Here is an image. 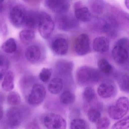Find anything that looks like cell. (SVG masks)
<instances>
[{
	"instance_id": "35",
	"label": "cell",
	"mask_w": 129,
	"mask_h": 129,
	"mask_svg": "<svg viewBox=\"0 0 129 129\" xmlns=\"http://www.w3.org/2000/svg\"><path fill=\"white\" fill-rule=\"evenodd\" d=\"M129 0H125L124 1V4L125 6L127 7V9H129Z\"/></svg>"
},
{
	"instance_id": "23",
	"label": "cell",
	"mask_w": 129,
	"mask_h": 129,
	"mask_svg": "<svg viewBox=\"0 0 129 129\" xmlns=\"http://www.w3.org/2000/svg\"><path fill=\"white\" fill-rule=\"evenodd\" d=\"M97 64L100 71L105 74H110L113 71L111 65L105 59H100L98 61Z\"/></svg>"
},
{
	"instance_id": "16",
	"label": "cell",
	"mask_w": 129,
	"mask_h": 129,
	"mask_svg": "<svg viewBox=\"0 0 129 129\" xmlns=\"http://www.w3.org/2000/svg\"><path fill=\"white\" fill-rule=\"evenodd\" d=\"M115 78L121 91L129 92V75L123 72L117 73L115 75Z\"/></svg>"
},
{
	"instance_id": "13",
	"label": "cell",
	"mask_w": 129,
	"mask_h": 129,
	"mask_svg": "<svg viewBox=\"0 0 129 129\" xmlns=\"http://www.w3.org/2000/svg\"><path fill=\"white\" fill-rule=\"evenodd\" d=\"M51 46L53 51L58 55H66L68 50V43L64 38H58L55 39L52 42Z\"/></svg>"
},
{
	"instance_id": "33",
	"label": "cell",
	"mask_w": 129,
	"mask_h": 129,
	"mask_svg": "<svg viewBox=\"0 0 129 129\" xmlns=\"http://www.w3.org/2000/svg\"><path fill=\"white\" fill-rule=\"evenodd\" d=\"M110 121L107 117L100 118L96 123V127L98 129H106L108 128L110 125Z\"/></svg>"
},
{
	"instance_id": "6",
	"label": "cell",
	"mask_w": 129,
	"mask_h": 129,
	"mask_svg": "<svg viewBox=\"0 0 129 129\" xmlns=\"http://www.w3.org/2000/svg\"><path fill=\"white\" fill-rule=\"evenodd\" d=\"M46 94V91L44 86L39 84H35L28 95V103L32 106L39 105L44 100Z\"/></svg>"
},
{
	"instance_id": "1",
	"label": "cell",
	"mask_w": 129,
	"mask_h": 129,
	"mask_svg": "<svg viewBox=\"0 0 129 129\" xmlns=\"http://www.w3.org/2000/svg\"><path fill=\"white\" fill-rule=\"evenodd\" d=\"M100 78V74L97 69L91 66H84L77 70L76 79L78 84L89 86L97 83Z\"/></svg>"
},
{
	"instance_id": "9",
	"label": "cell",
	"mask_w": 129,
	"mask_h": 129,
	"mask_svg": "<svg viewBox=\"0 0 129 129\" xmlns=\"http://www.w3.org/2000/svg\"><path fill=\"white\" fill-rule=\"evenodd\" d=\"M74 49L76 53L79 55L87 54L90 50V40L88 35L84 34L79 35L75 41Z\"/></svg>"
},
{
	"instance_id": "15",
	"label": "cell",
	"mask_w": 129,
	"mask_h": 129,
	"mask_svg": "<svg viewBox=\"0 0 129 129\" xmlns=\"http://www.w3.org/2000/svg\"><path fill=\"white\" fill-rule=\"evenodd\" d=\"M25 58L28 61L31 63L37 62L41 58L40 49L36 46H31L28 47L25 53Z\"/></svg>"
},
{
	"instance_id": "37",
	"label": "cell",
	"mask_w": 129,
	"mask_h": 129,
	"mask_svg": "<svg viewBox=\"0 0 129 129\" xmlns=\"http://www.w3.org/2000/svg\"><path fill=\"white\" fill-rule=\"evenodd\" d=\"M4 1V0H0V4H1Z\"/></svg>"
},
{
	"instance_id": "4",
	"label": "cell",
	"mask_w": 129,
	"mask_h": 129,
	"mask_svg": "<svg viewBox=\"0 0 129 129\" xmlns=\"http://www.w3.org/2000/svg\"><path fill=\"white\" fill-rule=\"evenodd\" d=\"M38 30L41 36L45 39H47L52 34L55 23L50 16L45 12L39 14L38 25Z\"/></svg>"
},
{
	"instance_id": "14",
	"label": "cell",
	"mask_w": 129,
	"mask_h": 129,
	"mask_svg": "<svg viewBox=\"0 0 129 129\" xmlns=\"http://www.w3.org/2000/svg\"><path fill=\"white\" fill-rule=\"evenodd\" d=\"M110 47L109 41L105 37H99L96 38L93 42V48L97 52H106L108 51Z\"/></svg>"
},
{
	"instance_id": "7",
	"label": "cell",
	"mask_w": 129,
	"mask_h": 129,
	"mask_svg": "<svg viewBox=\"0 0 129 129\" xmlns=\"http://www.w3.org/2000/svg\"><path fill=\"white\" fill-rule=\"evenodd\" d=\"M117 87L114 82L110 79L104 80L97 88L99 95L103 99L113 97L117 93Z\"/></svg>"
},
{
	"instance_id": "26",
	"label": "cell",
	"mask_w": 129,
	"mask_h": 129,
	"mask_svg": "<svg viewBox=\"0 0 129 129\" xmlns=\"http://www.w3.org/2000/svg\"><path fill=\"white\" fill-rule=\"evenodd\" d=\"M9 67L8 59L3 55H0V81L5 76Z\"/></svg>"
},
{
	"instance_id": "22",
	"label": "cell",
	"mask_w": 129,
	"mask_h": 129,
	"mask_svg": "<svg viewBox=\"0 0 129 129\" xmlns=\"http://www.w3.org/2000/svg\"><path fill=\"white\" fill-rule=\"evenodd\" d=\"M60 100L64 105H71L75 102V95L69 90H65L61 94Z\"/></svg>"
},
{
	"instance_id": "2",
	"label": "cell",
	"mask_w": 129,
	"mask_h": 129,
	"mask_svg": "<svg viewBox=\"0 0 129 129\" xmlns=\"http://www.w3.org/2000/svg\"><path fill=\"white\" fill-rule=\"evenodd\" d=\"M114 61L120 65L128 62L129 59V40L123 38L118 40L115 44L112 51Z\"/></svg>"
},
{
	"instance_id": "30",
	"label": "cell",
	"mask_w": 129,
	"mask_h": 129,
	"mask_svg": "<svg viewBox=\"0 0 129 129\" xmlns=\"http://www.w3.org/2000/svg\"><path fill=\"white\" fill-rule=\"evenodd\" d=\"M87 128L86 121L81 118H75L71 123L70 128L72 129H84Z\"/></svg>"
},
{
	"instance_id": "17",
	"label": "cell",
	"mask_w": 129,
	"mask_h": 129,
	"mask_svg": "<svg viewBox=\"0 0 129 129\" xmlns=\"http://www.w3.org/2000/svg\"><path fill=\"white\" fill-rule=\"evenodd\" d=\"M14 78L15 76L12 71H10L6 72L2 84L4 90L6 92H10L14 89Z\"/></svg>"
},
{
	"instance_id": "34",
	"label": "cell",
	"mask_w": 129,
	"mask_h": 129,
	"mask_svg": "<svg viewBox=\"0 0 129 129\" xmlns=\"http://www.w3.org/2000/svg\"><path fill=\"white\" fill-rule=\"evenodd\" d=\"M4 115L3 108L2 106L0 105V120L3 118Z\"/></svg>"
},
{
	"instance_id": "29",
	"label": "cell",
	"mask_w": 129,
	"mask_h": 129,
	"mask_svg": "<svg viewBox=\"0 0 129 129\" xmlns=\"http://www.w3.org/2000/svg\"><path fill=\"white\" fill-rule=\"evenodd\" d=\"M90 6L94 13L100 14L103 10V3L102 0H90Z\"/></svg>"
},
{
	"instance_id": "21",
	"label": "cell",
	"mask_w": 129,
	"mask_h": 129,
	"mask_svg": "<svg viewBox=\"0 0 129 129\" xmlns=\"http://www.w3.org/2000/svg\"><path fill=\"white\" fill-rule=\"evenodd\" d=\"M35 34L32 29H25L22 30L19 34V37L22 43L24 45H28L35 38Z\"/></svg>"
},
{
	"instance_id": "24",
	"label": "cell",
	"mask_w": 129,
	"mask_h": 129,
	"mask_svg": "<svg viewBox=\"0 0 129 129\" xmlns=\"http://www.w3.org/2000/svg\"><path fill=\"white\" fill-rule=\"evenodd\" d=\"M17 48L16 42L13 38H10L5 41L2 46V49L4 52L7 53H12L15 52Z\"/></svg>"
},
{
	"instance_id": "5",
	"label": "cell",
	"mask_w": 129,
	"mask_h": 129,
	"mask_svg": "<svg viewBox=\"0 0 129 129\" xmlns=\"http://www.w3.org/2000/svg\"><path fill=\"white\" fill-rule=\"evenodd\" d=\"M43 123L44 126L49 129H65L67 126L66 120L61 115L54 113L46 115Z\"/></svg>"
},
{
	"instance_id": "19",
	"label": "cell",
	"mask_w": 129,
	"mask_h": 129,
	"mask_svg": "<svg viewBox=\"0 0 129 129\" xmlns=\"http://www.w3.org/2000/svg\"><path fill=\"white\" fill-rule=\"evenodd\" d=\"M63 84L62 79L59 78H55L52 79L48 84V90L52 94H58L62 90Z\"/></svg>"
},
{
	"instance_id": "25",
	"label": "cell",
	"mask_w": 129,
	"mask_h": 129,
	"mask_svg": "<svg viewBox=\"0 0 129 129\" xmlns=\"http://www.w3.org/2000/svg\"><path fill=\"white\" fill-rule=\"evenodd\" d=\"M95 92L93 88L90 87H87L84 89L83 93V98L85 102L89 103L95 99Z\"/></svg>"
},
{
	"instance_id": "28",
	"label": "cell",
	"mask_w": 129,
	"mask_h": 129,
	"mask_svg": "<svg viewBox=\"0 0 129 129\" xmlns=\"http://www.w3.org/2000/svg\"><path fill=\"white\" fill-rule=\"evenodd\" d=\"M87 116L89 120L93 123H96L102 117L100 112L94 108H91L89 109Z\"/></svg>"
},
{
	"instance_id": "3",
	"label": "cell",
	"mask_w": 129,
	"mask_h": 129,
	"mask_svg": "<svg viewBox=\"0 0 129 129\" xmlns=\"http://www.w3.org/2000/svg\"><path fill=\"white\" fill-rule=\"evenodd\" d=\"M129 110V100L125 96L118 99L115 105H111L108 108L109 117L112 119L118 120L123 117Z\"/></svg>"
},
{
	"instance_id": "12",
	"label": "cell",
	"mask_w": 129,
	"mask_h": 129,
	"mask_svg": "<svg viewBox=\"0 0 129 129\" xmlns=\"http://www.w3.org/2000/svg\"><path fill=\"white\" fill-rule=\"evenodd\" d=\"M7 123L12 128L18 127L21 125L22 121V114L20 109L12 107L8 110L7 114Z\"/></svg>"
},
{
	"instance_id": "36",
	"label": "cell",
	"mask_w": 129,
	"mask_h": 129,
	"mask_svg": "<svg viewBox=\"0 0 129 129\" xmlns=\"http://www.w3.org/2000/svg\"><path fill=\"white\" fill-rule=\"evenodd\" d=\"M25 2H29L31 0H23Z\"/></svg>"
},
{
	"instance_id": "32",
	"label": "cell",
	"mask_w": 129,
	"mask_h": 129,
	"mask_svg": "<svg viewBox=\"0 0 129 129\" xmlns=\"http://www.w3.org/2000/svg\"><path fill=\"white\" fill-rule=\"evenodd\" d=\"M129 127V116H127L123 119L117 121L113 125L112 128L114 129H128Z\"/></svg>"
},
{
	"instance_id": "10",
	"label": "cell",
	"mask_w": 129,
	"mask_h": 129,
	"mask_svg": "<svg viewBox=\"0 0 129 129\" xmlns=\"http://www.w3.org/2000/svg\"><path fill=\"white\" fill-rule=\"evenodd\" d=\"M45 4L50 11L59 15L64 14L70 7L68 0H45Z\"/></svg>"
},
{
	"instance_id": "11",
	"label": "cell",
	"mask_w": 129,
	"mask_h": 129,
	"mask_svg": "<svg viewBox=\"0 0 129 129\" xmlns=\"http://www.w3.org/2000/svg\"><path fill=\"white\" fill-rule=\"evenodd\" d=\"M57 27L61 30L69 31L77 25L78 22L74 18L63 14H59L56 20Z\"/></svg>"
},
{
	"instance_id": "8",
	"label": "cell",
	"mask_w": 129,
	"mask_h": 129,
	"mask_svg": "<svg viewBox=\"0 0 129 129\" xmlns=\"http://www.w3.org/2000/svg\"><path fill=\"white\" fill-rule=\"evenodd\" d=\"M26 15V12L23 7L18 6H14L10 13V22L15 27H21L24 25Z\"/></svg>"
},
{
	"instance_id": "20",
	"label": "cell",
	"mask_w": 129,
	"mask_h": 129,
	"mask_svg": "<svg viewBox=\"0 0 129 129\" xmlns=\"http://www.w3.org/2000/svg\"><path fill=\"white\" fill-rule=\"evenodd\" d=\"M39 14L35 13H26L24 25L29 29L35 28L38 25Z\"/></svg>"
},
{
	"instance_id": "31",
	"label": "cell",
	"mask_w": 129,
	"mask_h": 129,
	"mask_svg": "<svg viewBox=\"0 0 129 129\" xmlns=\"http://www.w3.org/2000/svg\"><path fill=\"white\" fill-rule=\"evenodd\" d=\"M52 73V70L49 68H43L39 74L40 80L44 83L48 82L50 79Z\"/></svg>"
},
{
	"instance_id": "27",
	"label": "cell",
	"mask_w": 129,
	"mask_h": 129,
	"mask_svg": "<svg viewBox=\"0 0 129 129\" xmlns=\"http://www.w3.org/2000/svg\"><path fill=\"white\" fill-rule=\"evenodd\" d=\"M7 101L9 105L16 106L19 105L21 102L20 95L17 92L12 91L8 94Z\"/></svg>"
},
{
	"instance_id": "18",
	"label": "cell",
	"mask_w": 129,
	"mask_h": 129,
	"mask_svg": "<svg viewBox=\"0 0 129 129\" xmlns=\"http://www.w3.org/2000/svg\"><path fill=\"white\" fill-rule=\"evenodd\" d=\"M75 15L78 20L83 22H88L91 20V13L89 9L86 7H78L75 9Z\"/></svg>"
}]
</instances>
